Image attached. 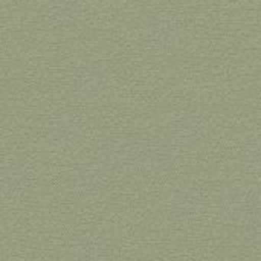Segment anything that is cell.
Masks as SVG:
<instances>
[{"mask_svg": "<svg viewBox=\"0 0 261 261\" xmlns=\"http://www.w3.org/2000/svg\"><path fill=\"white\" fill-rule=\"evenodd\" d=\"M98 159L104 164L167 165L173 159V148L167 141H107L96 147Z\"/></svg>", "mask_w": 261, "mask_h": 261, "instance_id": "obj_1", "label": "cell"}, {"mask_svg": "<svg viewBox=\"0 0 261 261\" xmlns=\"http://www.w3.org/2000/svg\"><path fill=\"white\" fill-rule=\"evenodd\" d=\"M219 206L228 213H248L261 210V187H226L219 193Z\"/></svg>", "mask_w": 261, "mask_h": 261, "instance_id": "obj_2", "label": "cell"}, {"mask_svg": "<svg viewBox=\"0 0 261 261\" xmlns=\"http://www.w3.org/2000/svg\"><path fill=\"white\" fill-rule=\"evenodd\" d=\"M170 210L176 214H193L199 205V196L193 187H174L168 196Z\"/></svg>", "mask_w": 261, "mask_h": 261, "instance_id": "obj_3", "label": "cell"}, {"mask_svg": "<svg viewBox=\"0 0 261 261\" xmlns=\"http://www.w3.org/2000/svg\"><path fill=\"white\" fill-rule=\"evenodd\" d=\"M70 252L76 261H96L101 252V246L93 236L83 234L75 237V240L72 242Z\"/></svg>", "mask_w": 261, "mask_h": 261, "instance_id": "obj_4", "label": "cell"}, {"mask_svg": "<svg viewBox=\"0 0 261 261\" xmlns=\"http://www.w3.org/2000/svg\"><path fill=\"white\" fill-rule=\"evenodd\" d=\"M99 177V167L93 162H80L72 171V182L78 190L92 188Z\"/></svg>", "mask_w": 261, "mask_h": 261, "instance_id": "obj_5", "label": "cell"}, {"mask_svg": "<svg viewBox=\"0 0 261 261\" xmlns=\"http://www.w3.org/2000/svg\"><path fill=\"white\" fill-rule=\"evenodd\" d=\"M243 231L248 239L260 240L261 239V210L245 213Z\"/></svg>", "mask_w": 261, "mask_h": 261, "instance_id": "obj_6", "label": "cell"}, {"mask_svg": "<svg viewBox=\"0 0 261 261\" xmlns=\"http://www.w3.org/2000/svg\"><path fill=\"white\" fill-rule=\"evenodd\" d=\"M23 182V173L18 168L0 167V187H17Z\"/></svg>", "mask_w": 261, "mask_h": 261, "instance_id": "obj_7", "label": "cell"}, {"mask_svg": "<svg viewBox=\"0 0 261 261\" xmlns=\"http://www.w3.org/2000/svg\"><path fill=\"white\" fill-rule=\"evenodd\" d=\"M243 161L249 165H261V141H251L243 148Z\"/></svg>", "mask_w": 261, "mask_h": 261, "instance_id": "obj_8", "label": "cell"}, {"mask_svg": "<svg viewBox=\"0 0 261 261\" xmlns=\"http://www.w3.org/2000/svg\"><path fill=\"white\" fill-rule=\"evenodd\" d=\"M151 261H167V260H151Z\"/></svg>", "mask_w": 261, "mask_h": 261, "instance_id": "obj_9", "label": "cell"}]
</instances>
